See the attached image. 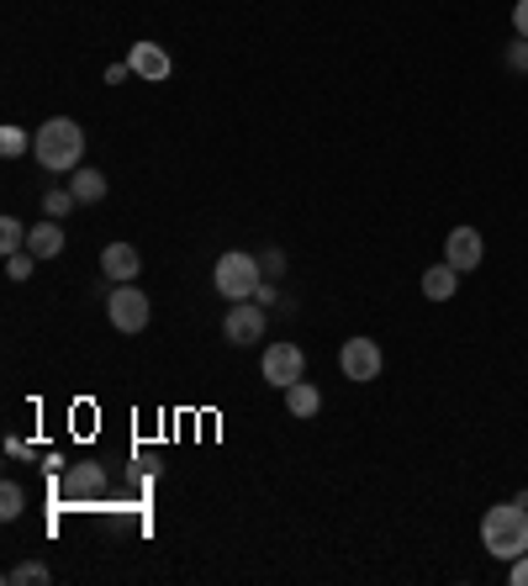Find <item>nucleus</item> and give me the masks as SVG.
Returning <instances> with one entry per match:
<instances>
[{"instance_id": "b1692460", "label": "nucleus", "mask_w": 528, "mask_h": 586, "mask_svg": "<svg viewBox=\"0 0 528 586\" xmlns=\"http://www.w3.org/2000/svg\"><path fill=\"white\" fill-rule=\"evenodd\" d=\"M507 582H513V586H528V550L513 560V565H507Z\"/></svg>"}, {"instance_id": "1a4fd4ad", "label": "nucleus", "mask_w": 528, "mask_h": 586, "mask_svg": "<svg viewBox=\"0 0 528 586\" xmlns=\"http://www.w3.org/2000/svg\"><path fill=\"white\" fill-rule=\"evenodd\" d=\"M481 254H486V243H481V233H475V228H455V233L444 238V260L455 264L460 275H466V269H475V264H481Z\"/></svg>"}, {"instance_id": "9d476101", "label": "nucleus", "mask_w": 528, "mask_h": 586, "mask_svg": "<svg viewBox=\"0 0 528 586\" xmlns=\"http://www.w3.org/2000/svg\"><path fill=\"white\" fill-rule=\"evenodd\" d=\"M101 269H106V280H138V269H144V260H138V249L133 243H112L106 254H101Z\"/></svg>"}, {"instance_id": "ddd939ff", "label": "nucleus", "mask_w": 528, "mask_h": 586, "mask_svg": "<svg viewBox=\"0 0 528 586\" xmlns=\"http://www.w3.org/2000/svg\"><path fill=\"white\" fill-rule=\"evenodd\" d=\"M64 492H69V497H95V492H106V470L101 466H74L69 470V475H64Z\"/></svg>"}, {"instance_id": "dca6fc26", "label": "nucleus", "mask_w": 528, "mask_h": 586, "mask_svg": "<svg viewBox=\"0 0 528 586\" xmlns=\"http://www.w3.org/2000/svg\"><path fill=\"white\" fill-rule=\"evenodd\" d=\"M0 254H27V228L16 217H0Z\"/></svg>"}, {"instance_id": "a878e982", "label": "nucleus", "mask_w": 528, "mask_h": 586, "mask_svg": "<svg viewBox=\"0 0 528 586\" xmlns=\"http://www.w3.org/2000/svg\"><path fill=\"white\" fill-rule=\"evenodd\" d=\"M513 27H518V37H528V0L513 5Z\"/></svg>"}, {"instance_id": "7ed1b4c3", "label": "nucleus", "mask_w": 528, "mask_h": 586, "mask_svg": "<svg viewBox=\"0 0 528 586\" xmlns=\"http://www.w3.org/2000/svg\"><path fill=\"white\" fill-rule=\"evenodd\" d=\"M260 280H264L260 260L243 254V249H228V254L217 260V269H211V286H217V296H228V301H254Z\"/></svg>"}, {"instance_id": "412c9836", "label": "nucleus", "mask_w": 528, "mask_h": 586, "mask_svg": "<svg viewBox=\"0 0 528 586\" xmlns=\"http://www.w3.org/2000/svg\"><path fill=\"white\" fill-rule=\"evenodd\" d=\"M32 264H37V254H5V275H11V280H27Z\"/></svg>"}, {"instance_id": "2eb2a0df", "label": "nucleus", "mask_w": 528, "mask_h": 586, "mask_svg": "<svg viewBox=\"0 0 528 586\" xmlns=\"http://www.w3.org/2000/svg\"><path fill=\"white\" fill-rule=\"evenodd\" d=\"M318 407H323L318 386H307V381L286 386V412H291V417H318Z\"/></svg>"}, {"instance_id": "6ab92c4d", "label": "nucleus", "mask_w": 528, "mask_h": 586, "mask_svg": "<svg viewBox=\"0 0 528 586\" xmlns=\"http://www.w3.org/2000/svg\"><path fill=\"white\" fill-rule=\"evenodd\" d=\"M27 148H32V138L22 127H0V153H5V159H22Z\"/></svg>"}, {"instance_id": "20e7f679", "label": "nucleus", "mask_w": 528, "mask_h": 586, "mask_svg": "<svg viewBox=\"0 0 528 586\" xmlns=\"http://www.w3.org/2000/svg\"><path fill=\"white\" fill-rule=\"evenodd\" d=\"M106 318L117 333H144L148 328V296L133 286V280H122L117 291L106 296Z\"/></svg>"}, {"instance_id": "4468645a", "label": "nucleus", "mask_w": 528, "mask_h": 586, "mask_svg": "<svg viewBox=\"0 0 528 586\" xmlns=\"http://www.w3.org/2000/svg\"><path fill=\"white\" fill-rule=\"evenodd\" d=\"M69 196L80 206L106 202V175H101V170H74V175H69Z\"/></svg>"}, {"instance_id": "393cba45", "label": "nucleus", "mask_w": 528, "mask_h": 586, "mask_svg": "<svg viewBox=\"0 0 528 586\" xmlns=\"http://www.w3.org/2000/svg\"><path fill=\"white\" fill-rule=\"evenodd\" d=\"M254 301H260V307H275V301H280V291H275V280H260V291H254Z\"/></svg>"}, {"instance_id": "423d86ee", "label": "nucleus", "mask_w": 528, "mask_h": 586, "mask_svg": "<svg viewBox=\"0 0 528 586\" xmlns=\"http://www.w3.org/2000/svg\"><path fill=\"white\" fill-rule=\"evenodd\" d=\"M260 370H264V381L275 386V391H286V386L301 381V370H307V354L280 338V344H269V349H264V365H260Z\"/></svg>"}, {"instance_id": "9b49d317", "label": "nucleus", "mask_w": 528, "mask_h": 586, "mask_svg": "<svg viewBox=\"0 0 528 586\" xmlns=\"http://www.w3.org/2000/svg\"><path fill=\"white\" fill-rule=\"evenodd\" d=\"M27 254H37V260H59V254H64L59 217H48V222H32V228H27Z\"/></svg>"}, {"instance_id": "f257e3e1", "label": "nucleus", "mask_w": 528, "mask_h": 586, "mask_svg": "<svg viewBox=\"0 0 528 586\" xmlns=\"http://www.w3.org/2000/svg\"><path fill=\"white\" fill-rule=\"evenodd\" d=\"M32 159L54 175H74L80 159H85V127L74 117H48L32 138Z\"/></svg>"}, {"instance_id": "5701e85b", "label": "nucleus", "mask_w": 528, "mask_h": 586, "mask_svg": "<svg viewBox=\"0 0 528 586\" xmlns=\"http://www.w3.org/2000/svg\"><path fill=\"white\" fill-rule=\"evenodd\" d=\"M507 69H518V74H528V37H518V43L507 48Z\"/></svg>"}, {"instance_id": "aec40b11", "label": "nucleus", "mask_w": 528, "mask_h": 586, "mask_svg": "<svg viewBox=\"0 0 528 586\" xmlns=\"http://www.w3.org/2000/svg\"><path fill=\"white\" fill-rule=\"evenodd\" d=\"M260 269H264V280H280V275H286V254H280V249H264Z\"/></svg>"}, {"instance_id": "f8f14e48", "label": "nucleus", "mask_w": 528, "mask_h": 586, "mask_svg": "<svg viewBox=\"0 0 528 586\" xmlns=\"http://www.w3.org/2000/svg\"><path fill=\"white\" fill-rule=\"evenodd\" d=\"M455 291H460V269L449 260L434 264V269H423V296H428V301H449Z\"/></svg>"}, {"instance_id": "0eeeda50", "label": "nucleus", "mask_w": 528, "mask_h": 586, "mask_svg": "<svg viewBox=\"0 0 528 586\" xmlns=\"http://www.w3.org/2000/svg\"><path fill=\"white\" fill-rule=\"evenodd\" d=\"M269 318H264L260 301H233L228 307V318H222V333H228V344H260Z\"/></svg>"}, {"instance_id": "bb28decb", "label": "nucleus", "mask_w": 528, "mask_h": 586, "mask_svg": "<svg viewBox=\"0 0 528 586\" xmlns=\"http://www.w3.org/2000/svg\"><path fill=\"white\" fill-rule=\"evenodd\" d=\"M127 74H133V64H127V59H122V64H112V69H106V85H122Z\"/></svg>"}, {"instance_id": "f3484780", "label": "nucleus", "mask_w": 528, "mask_h": 586, "mask_svg": "<svg viewBox=\"0 0 528 586\" xmlns=\"http://www.w3.org/2000/svg\"><path fill=\"white\" fill-rule=\"evenodd\" d=\"M22 507H27V492H22L16 481H5V486H0V518L11 524V518H22Z\"/></svg>"}, {"instance_id": "f03ea898", "label": "nucleus", "mask_w": 528, "mask_h": 586, "mask_svg": "<svg viewBox=\"0 0 528 586\" xmlns=\"http://www.w3.org/2000/svg\"><path fill=\"white\" fill-rule=\"evenodd\" d=\"M481 544H486V555L492 560H513L528 550V507L518 502H497L486 518H481Z\"/></svg>"}, {"instance_id": "a211bd4d", "label": "nucleus", "mask_w": 528, "mask_h": 586, "mask_svg": "<svg viewBox=\"0 0 528 586\" xmlns=\"http://www.w3.org/2000/svg\"><path fill=\"white\" fill-rule=\"evenodd\" d=\"M11 582L16 586H43V582H54V571H48L43 560H27V565H16V571H11Z\"/></svg>"}, {"instance_id": "39448f33", "label": "nucleus", "mask_w": 528, "mask_h": 586, "mask_svg": "<svg viewBox=\"0 0 528 586\" xmlns=\"http://www.w3.org/2000/svg\"><path fill=\"white\" fill-rule=\"evenodd\" d=\"M338 370L349 376V381H381V370H386V354L376 338H349L344 349H338Z\"/></svg>"}, {"instance_id": "6e6552de", "label": "nucleus", "mask_w": 528, "mask_h": 586, "mask_svg": "<svg viewBox=\"0 0 528 586\" xmlns=\"http://www.w3.org/2000/svg\"><path fill=\"white\" fill-rule=\"evenodd\" d=\"M127 64H133V74L148 80V85H164V80H170V54H164L159 43H133V48H127Z\"/></svg>"}, {"instance_id": "4be33fe9", "label": "nucleus", "mask_w": 528, "mask_h": 586, "mask_svg": "<svg viewBox=\"0 0 528 586\" xmlns=\"http://www.w3.org/2000/svg\"><path fill=\"white\" fill-rule=\"evenodd\" d=\"M69 206H80L74 196H69V191H48V196H43V211H48V217H64Z\"/></svg>"}]
</instances>
